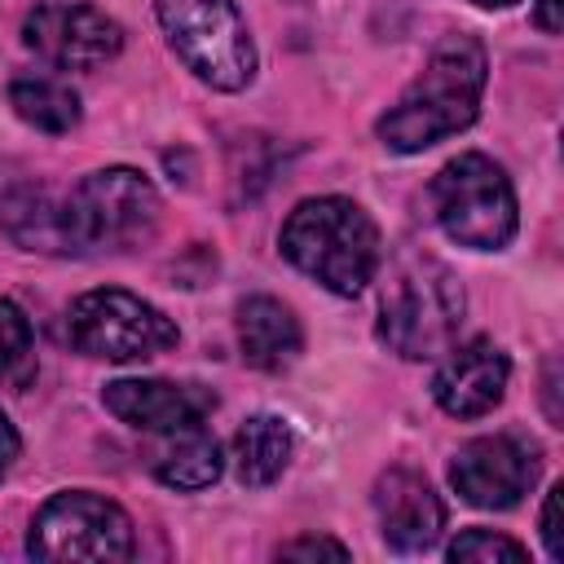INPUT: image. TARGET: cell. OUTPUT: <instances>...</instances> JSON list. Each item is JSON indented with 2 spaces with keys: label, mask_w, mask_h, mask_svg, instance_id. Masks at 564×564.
Here are the masks:
<instances>
[{
  "label": "cell",
  "mask_w": 564,
  "mask_h": 564,
  "mask_svg": "<svg viewBox=\"0 0 564 564\" xmlns=\"http://www.w3.org/2000/svg\"><path fill=\"white\" fill-rule=\"evenodd\" d=\"M485 44L476 35H445L414 84L397 97V106L375 123L379 141L397 154H419L454 132H463L485 93Z\"/></svg>",
  "instance_id": "cell-1"
},
{
  "label": "cell",
  "mask_w": 564,
  "mask_h": 564,
  "mask_svg": "<svg viewBox=\"0 0 564 564\" xmlns=\"http://www.w3.org/2000/svg\"><path fill=\"white\" fill-rule=\"evenodd\" d=\"M278 247L300 273H308L313 282H322L335 295H361L379 269L375 220L366 216V207H357L352 198H339V194L304 198L286 216Z\"/></svg>",
  "instance_id": "cell-2"
},
{
  "label": "cell",
  "mask_w": 564,
  "mask_h": 564,
  "mask_svg": "<svg viewBox=\"0 0 564 564\" xmlns=\"http://www.w3.org/2000/svg\"><path fill=\"white\" fill-rule=\"evenodd\" d=\"M463 308V282L445 260L427 251H401L388 264L379 291V339L410 361L436 357L454 344Z\"/></svg>",
  "instance_id": "cell-3"
},
{
  "label": "cell",
  "mask_w": 564,
  "mask_h": 564,
  "mask_svg": "<svg viewBox=\"0 0 564 564\" xmlns=\"http://www.w3.org/2000/svg\"><path fill=\"white\" fill-rule=\"evenodd\" d=\"M159 189L137 167H101L88 172L66 207L62 229L70 251H132L159 229Z\"/></svg>",
  "instance_id": "cell-4"
},
{
  "label": "cell",
  "mask_w": 564,
  "mask_h": 564,
  "mask_svg": "<svg viewBox=\"0 0 564 564\" xmlns=\"http://www.w3.org/2000/svg\"><path fill=\"white\" fill-rule=\"evenodd\" d=\"M432 212L436 225L471 251H502L516 238L520 212H516V189L507 172L489 154H458L432 176Z\"/></svg>",
  "instance_id": "cell-5"
},
{
  "label": "cell",
  "mask_w": 564,
  "mask_h": 564,
  "mask_svg": "<svg viewBox=\"0 0 564 564\" xmlns=\"http://www.w3.org/2000/svg\"><path fill=\"white\" fill-rule=\"evenodd\" d=\"M172 53L212 88L238 93L256 79V44L234 0H154Z\"/></svg>",
  "instance_id": "cell-6"
},
{
  "label": "cell",
  "mask_w": 564,
  "mask_h": 564,
  "mask_svg": "<svg viewBox=\"0 0 564 564\" xmlns=\"http://www.w3.org/2000/svg\"><path fill=\"white\" fill-rule=\"evenodd\" d=\"M26 551L48 564H66V560L123 564L137 551V533L119 502L88 494V489H66V494H53L35 511Z\"/></svg>",
  "instance_id": "cell-7"
},
{
  "label": "cell",
  "mask_w": 564,
  "mask_h": 564,
  "mask_svg": "<svg viewBox=\"0 0 564 564\" xmlns=\"http://www.w3.org/2000/svg\"><path fill=\"white\" fill-rule=\"evenodd\" d=\"M66 335L84 357L101 361H145L181 339L163 308L119 286L84 291L66 313Z\"/></svg>",
  "instance_id": "cell-8"
},
{
  "label": "cell",
  "mask_w": 564,
  "mask_h": 564,
  "mask_svg": "<svg viewBox=\"0 0 564 564\" xmlns=\"http://www.w3.org/2000/svg\"><path fill=\"white\" fill-rule=\"evenodd\" d=\"M22 40L62 70H93L123 48V26L97 4H40L26 13Z\"/></svg>",
  "instance_id": "cell-9"
},
{
  "label": "cell",
  "mask_w": 564,
  "mask_h": 564,
  "mask_svg": "<svg viewBox=\"0 0 564 564\" xmlns=\"http://www.w3.org/2000/svg\"><path fill=\"white\" fill-rule=\"evenodd\" d=\"M449 480L463 494V502L480 507V511H507L516 507L529 485L538 480V449L524 445L511 432H494V436H476L467 441L454 463H449Z\"/></svg>",
  "instance_id": "cell-10"
},
{
  "label": "cell",
  "mask_w": 564,
  "mask_h": 564,
  "mask_svg": "<svg viewBox=\"0 0 564 564\" xmlns=\"http://www.w3.org/2000/svg\"><path fill=\"white\" fill-rule=\"evenodd\" d=\"M101 405L137 427V432H185V427H203V419L216 410V397L207 388L194 383H167V379H115L101 392Z\"/></svg>",
  "instance_id": "cell-11"
},
{
  "label": "cell",
  "mask_w": 564,
  "mask_h": 564,
  "mask_svg": "<svg viewBox=\"0 0 564 564\" xmlns=\"http://www.w3.org/2000/svg\"><path fill=\"white\" fill-rule=\"evenodd\" d=\"M449 357L441 361L436 379H432V397L445 414L454 419H480L489 414L511 379V361L494 339H467V344H449Z\"/></svg>",
  "instance_id": "cell-12"
},
{
  "label": "cell",
  "mask_w": 564,
  "mask_h": 564,
  "mask_svg": "<svg viewBox=\"0 0 564 564\" xmlns=\"http://www.w3.org/2000/svg\"><path fill=\"white\" fill-rule=\"evenodd\" d=\"M375 511H379L383 542L405 555L427 551L445 529V507L436 489L410 467H392L375 480Z\"/></svg>",
  "instance_id": "cell-13"
},
{
  "label": "cell",
  "mask_w": 564,
  "mask_h": 564,
  "mask_svg": "<svg viewBox=\"0 0 564 564\" xmlns=\"http://www.w3.org/2000/svg\"><path fill=\"white\" fill-rule=\"evenodd\" d=\"M238 348H242L247 366L278 375L304 348L300 317L282 300H273V295H247L238 304Z\"/></svg>",
  "instance_id": "cell-14"
},
{
  "label": "cell",
  "mask_w": 564,
  "mask_h": 564,
  "mask_svg": "<svg viewBox=\"0 0 564 564\" xmlns=\"http://www.w3.org/2000/svg\"><path fill=\"white\" fill-rule=\"evenodd\" d=\"M291 449H295V436L278 414H251L234 432V476L251 489L273 485L286 471Z\"/></svg>",
  "instance_id": "cell-15"
},
{
  "label": "cell",
  "mask_w": 564,
  "mask_h": 564,
  "mask_svg": "<svg viewBox=\"0 0 564 564\" xmlns=\"http://www.w3.org/2000/svg\"><path fill=\"white\" fill-rule=\"evenodd\" d=\"M220 467H225V458L207 427L167 432V445L154 454V476L172 489H207L220 476Z\"/></svg>",
  "instance_id": "cell-16"
},
{
  "label": "cell",
  "mask_w": 564,
  "mask_h": 564,
  "mask_svg": "<svg viewBox=\"0 0 564 564\" xmlns=\"http://www.w3.org/2000/svg\"><path fill=\"white\" fill-rule=\"evenodd\" d=\"M9 106L40 132H70L79 123V97L53 75H18L9 84Z\"/></svg>",
  "instance_id": "cell-17"
},
{
  "label": "cell",
  "mask_w": 564,
  "mask_h": 564,
  "mask_svg": "<svg viewBox=\"0 0 564 564\" xmlns=\"http://www.w3.org/2000/svg\"><path fill=\"white\" fill-rule=\"evenodd\" d=\"M0 225L31 251H70L66 247V229H62V212H53L44 203V194H18L0 207Z\"/></svg>",
  "instance_id": "cell-18"
},
{
  "label": "cell",
  "mask_w": 564,
  "mask_h": 564,
  "mask_svg": "<svg viewBox=\"0 0 564 564\" xmlns=\"http://www.w3.org/2000/svg\"><path fill=\"white\" fill-rule=\"evenodd\" d=\"M35 370L40 361H35L31 322L13 300H0V388L26 392L35 383Z\"/></svg>",
  "instance_id": "cell-19"
},
{
  "label": "cell",
  "mask_w": 564,
  "mask_h": 564,
  "mask_svg": "<svg viewBox=\"0 0 564 564\" xmlns=\"http://www.w3.org/2000/svg\"><path fill=\"white\" fill-rule=\"evenodd\" d=\"M524 555H529V551H524L516 538L494 533V529H467V533H458V538L449 542V560H454V564H498V560L520 564Z\"/></svg>",
  "instance_id": "cell-20"
},
{
  "label": "cell",
  "mask_w": 564,
  "mask_h": 564,
  "mask_svg": "<svg viewBox=\"0 0 564 564\" xmlns=\"http://www.w3.org/2000/svg\"><path fill=\"white\" fill-rule=\"evenodd\" d=\"M282 560H317V555H330V560H348V546L335 542V538H295L286 546H278Z\"/></svg>",
  "instance_id": "cell-21"
},
{
  "label": "cell",
  "mask_w": 564,
  "mask_h": 564,
  "mask_svg": "<svg viewBox=\"0 0 564 564\" xmlns=\"http://www.w3.org/2000/svg\"><path fill=\"white\" fill-rule=\"evenodd\" d=\"M560 489H564V485H555V489L546 494V502H542V542H546V555H551V560H564V529H560Z\"/></svg>",
  "instance_id": "cell-22"
},
{
  "label": "cell",
  "mask_w": 564,
  "mask_h": 564,
  "mask_svg": "<svg viewBox=\"0 0 564 564\" xmlns=\"http://www.w3.org/2000/svg\"><path fill=\"white\" fill-rule=\"evenodd\" d=\"M18 449H22V441H18V427H13V423H9V414L0 410V476L13 467Z\"/></svg>",
  "instance_id": "cell-23"
},
{
  "label": "cell",
  "mask_w": 564,
  "mask_h": 564,
  "mask_svg": "<svg viewBox=\"0 0 564 564\" xmlns=\"http://www.w3.org/2000/svg\"><path fill=\"white\" fill-rule=\"evenodd\" d=\"M560 4H564V0H538V26H542L546 35L560 31Z\"/></svg>",
  "instance_id": "cell-24"
},
{
  "label": "cell",
  "mask_w": 564,
  "mask_h": 564,
  "mask_svg": "<svg viewBox=\"0 0 564 564\" xmlns=\"http://www.w3.org/2000/svg\"><path fill=\"white\" fill-rule=\"evenodd\" d=\"M471 4H480V9H507V4H516V0H471Z\"/></svg>",
  "instance_id": "cell-25"
}]
</instances>
